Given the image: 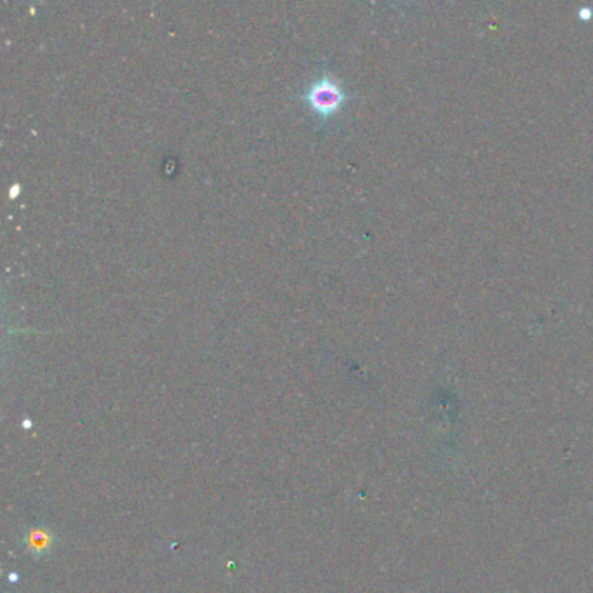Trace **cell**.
Returning a JSON list of instances; mask_svg holds the SVG:
<instances>
[{"label":"cell","mask_w":593,"mask_h":593,"mask_svg":"<svg viewBox=\"0 0 593 593\" xmlns=\"http://www.w3.org/2000/svg\"><path fill=\"white\" fill-rule=\"evenodd\" d=\"M344 99H346V94H344L343 87L331 75L317 79L306 91V101L320 118L333 117L334 114H338V110L343 106Z\"/></svg>","instance_id":"cell-1"}]
</instances>
